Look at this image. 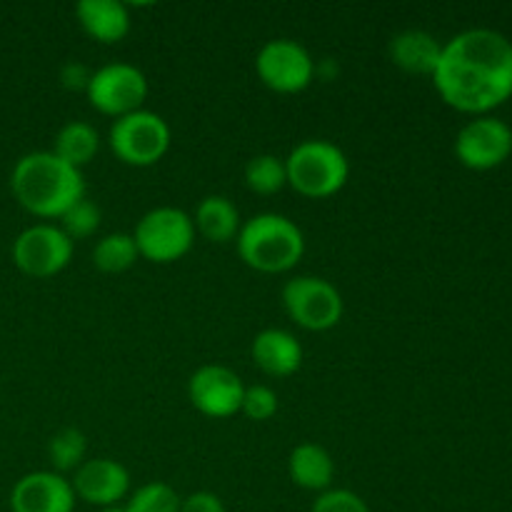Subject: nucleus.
<instances>
[{
    "mask_svg": "<svg viewBox=\"0 0 512 512\" xmlns=\"http://www.w3.org/2000/svg\"><path fill=\"white\" fill-rule=\"evenodd\" d=\"M435 90L450 108L488 115L512 98V40L493 28H470L443 43Z\"/></svg>",
    "mask_w": 512,
    "mask_h": 512,
    "instance_id": "f257e3e1",
    "label": "nucleus"
},
{
    "mask_svg": "<svg viewBox=\"0 0 512 512\" xmlns=\"http://www.w3.org/2000/svg\"><path fill=\"white\" fill-rule=\"evenodd\" d=\"M10 190L30 215L55 220L85 198V180L78 168L60 160L53 150H35L15 163Z\"/></svg>",
    "mask_w": 512,
    "mask_h": 512,
    "instance_id": "f03ea898",
    "label": "nucleus"
},
{
    "mask_svg": "<svg viewBox=\"0 0 512 512\" xmlns=\"http://www.w3.org/2000/svg\"><path fill=\"white\" fill-rule=\"evenodd\" d=\"M235 243L248 268L268 275L288 273L305 255L303 230L280 213H258L245 220Z\"/></svg>",
    "mask_w": 512,
    "mask_h": 512,
    "instance_id": "7ed1b4c3",
    "label": "nucleus"
},
{
    "mask_svg": "<svg viewBox=\"0 0 512 512\" xmlns=\"http://www.w3.org/2000/svg\"><path fill=\"white\" fill-rule=\"evenodd\" d=\"M288 185L298 195L323 200L340 193L350 178L348 155L330 140L310 138L295 145L285 158Z\"/></svg>",
    "mask_w": 512,
    "mask_h": 512,
    "instance_id": "20e7f679",
    "label": "nucleus"
},
{
    "mask_svg": "<svg viewBox=\"0 0 512 512\" xmlns=\"http://www.w3.org/2000/svg\"><path fill=\"white\" fill-rule=\"evenodd\" d=\"M170 125L153 110H135L110 125L108 145L115 158L133 168H150L170 150Z\"/></svg>",
    "mask_w": 512,
    "mask_h": 512,
    "instance_id": "39448f33",
    "label": "nucleus"
},
{
    "mask_svg": "<svg viewBox=\"0 0 512 512\" xmlns=\"http://www.w3.org/2000/svg\"><path fill=\"white\" fill-rule=\"evenodd\" d=\"M133 238L140 258L168 265L190 253L195 243V225L185 210L160 205L138 220Z\"/></svg>",
    "mask_w": 512,
    "mask_h": 512,
    "instance_id": "423d86ee",
    "label": "nucleus"
},
{
    "mask_svg": "<svg viewBox=\"0 0 512 512\" xmlns=\"http://www.w3.org/2000/svg\"><path fill=\"white\" fill-rule=\"evenodd\" d=\"M285 313L310 333H325L343 320L345 303L340 290L318 275H298L283 288Z\"/></svg>",
    "mask_w": 512,
    "mask_h": 512,
    "instance_id": "0eeeda50",
    "label": "nucleus"
},
{
    "mask_svg": "<svg viewBox=\"0 0 512 512\" xmlns=\"http://www.w3.org/2000/svg\"><path fill=\"white\" fill-rule=\"evenodd\" d=\"M148 90V78L133 63H108L93 70L88 88H85V98L98 113L118 120L135 110H143Z\"/></svg>",
    "mask_w": 512,
    "mask_h": 512,
    "instance_id": "6e6552de",
    "label": "nucleus"
},
{
    "mask_svg": "<svg viewBox=\"0 0 512 512\" xmlns=\"http://www.w3.org/2000/svg\"><path fill=\"white\" fill-rule=\"evenodd\" d=\"M255 70L265 88L280 95L303 93L315 78V60L303 43L290 38L268 40L258 50Z\"/></svg>",
    "mask_w": 512,
    "mask_h": 512,
    "instance_id": "1a4fd4ad",
    "label": "nucleus"
},
{
    "mask_svg": "<svg viewBox=\"0 0 512 512\" xmlns=\"http://www.w3.org/2000/svg\"><path fill=\"white\" fill-rule=\"evenodd\" d=\"M75 243L53 223H35L25 228L13 243V263L30 278H53L73 260Z\"/></svg>",
    "mask_w": 512,
    "mask_h": 512,
    "instance_id": "9d476101",
    "label": "nucleus"
},
{
    "mask_svg": "<svg viewBox=\"0 0 512 512\" xmlns=\"http://www.w3.org/2000/svg\"><path fill=\"white\" fill-rule=\"evenodd\" d=\"M512 153V128L495 115H478L460 128L455 155L470 170H493Z\"/></svg>",
    "mask_w": 512,
    "mask_h": 512,
    "instance_id": "9b49d317",
    "label": "nucleus"
},
{
    "mask_svg": "<svg viewBox=\"0 0 512 512\" xmlns=\"http://www.w3.org/2000/svg\"><path fill=\"white\" fill-rule=\"evenodd\" d=\"M245 383L225 365H203L188 380V398L205 418H233L243 405Z\"/></svg>",
    "mask_w": 512,
    "mask_h": 512,
    "instance_id": "f8f14e48",
    "label": "nucleus"
},
{
    "mask_svg": "<svg viewBox=\"0 0 512 512\" xmlns=\"http://www.w3.org/2000/svg\"><path fill=\"white\" fill-rule=\"evenodd\" d=\"M13 512H73L75 490L70 480L55 470H35L23 475L10 493Z\"/></svg>",
    "mask_w": 512,
    "mask_h": 512,
    "instance_id": "ddd939ff",
    "label": "nucleus"
},
{
    "mask_svg": "<svg viewBox=\"0 0 512 512\" xmlns=\"http://www.w3.org/2000/svg\"><path fill=\"white\" fill-rule=\"evenodd\" d=\"M75 490V498L85 500L88 505L95 508H113L120 500L128 495L130 490V473L125 470V465H120L118 460L110 458H95L85 460L78 470H75V478L70 480Z\"/></svg>",
    "mask_w": 512,
    "mask_h": 512,
    "instance_id": "4468645a",
    "label": "nucleus"
},
{
    "mask_svg": "<svg viewBox=\"0 0 512 512\" xmlns=\"http://www.w3.org/2000/svg\"><path fill=\"white\" fill-rule=\"evenodd\" d=\"M250 353H253L255 365L270 378H290L303 365V345L283 328L260 330Z\"/></svg>",
    "mask_w": 512,
    "mask_h": 512,
    "instance_id": "2eb2a0df",
    "label": "nucleus"
},
{
    "mask_svg": "<svg viewBox=\"0 0 512 512\" xmlns=\"http://www.w3.org/2000/svg\"><path fill=\"white\" fill-rule=\"evenodd\" d=\"M75 18L95 43L113 45L130 33V10L120 0H80Z\"/></svg>",
    "mask_w": 512,
    "mask_h": 512,
    "instance_id": "dca6fc26",
    "label": "nucleus"
},
{
    "mask_svg": "<svg viewBox=\"0 0 512 512\" xmlns=\"http://www.w3.org/2000/svg\"><path fill=\"white\" fill-rule=\"evenodd\" d=\"M440 53H443V43H438L435 35L415 28L393 35L388 43V55L393 65L413 75H430L433 78Z\"/></svg>",
    "mask_w": 512,
    "mask_h": 512,
    "instance_id": "f3484780",
    "label": "nucleus"
},
{
    "mask_svg": "<svg viewBox=\"0 0 512 512\" xmlns=\"http://www.w3.org/2000/svg\"><path fill=\"white\" fill-rule=\"evenodd\" d=\"M288 475L298 488L325 493V490L333 488L335 460L323 445L300 443L295 445L288 458Z\"/></svg>",
    "mask_w": 512,
    "mask_h": 512,
    "instance_id": "a211bd4d",
    "label": "nucleus"
},
{
    "mask_svg": "<svg viewBox=\"0 0 512 512\" xmlns=\"http://www.w3.org/2000/svg\"><path fill=\"white\" fill-rule=\"evenodd\" d=\"M193 225L195 233L203 235L205 240L225 245L238 238L243 220H240V210L235 208L233 200L225 195H208L195 208Z\"/></svg>",
    "mask_w": 512,
    "mask_h": 512,
    "instance_id": "6ab92c4d",
    "label": "nucleus"
},
{
    "mask_svg": "<svg viewBox=\"0 0 512 512\" xmlns=\"http://www.w3.org/2000/svg\"><path fill=\"white\" fill-rule=\"evenodd\" d=\"M98 150L100 133L95 130V125L85 123V120H70V123H65L63 128L58 130V135H55L53 153L78 170L85 168L88 163H93Z\"/></svg>",
    "mask_w": 512,
    "mask_h": 512,
    "instance_id": "aec40b11",
    "label": "nucleus"
},
{
    "mask_svg": "<svg viewBox=\"0 0 512 512\" xmlns=\"http://www.w3.org/2000/svg\"><path fill=\"white\" fill-rule=\"evenodd\" d=\"M140 253L130 233H110L100 238L93 248V265L103 273L118 275L138 263Z\"/></svg>",
    "mask_w": 512,
    "mask_h": 512,
    "instance_id": "412c9836",
    "label": "nucleus"
},
{
    "mask_svg": "<svg viewBox=\"0 0 512 512\" xmlns=\"http://www.w3.org/2000/svg\"><path fill=\"white\" fill-rule=\"evenodd\" d=\"M245 185L255 195H275L288 185V168L285 158L273 153H260L245 165Z\"/></svg>",
    "mask_w": 512,
    "mask_h": 512,
    "instance_id": "4be33fe9",
    "label": "nucleus"
},
{
    "mask_svg": "<svg viewBox=\"0 0 512 512\" xmlns=\"http://www.w3.org/2000/svg\"><path fill=\"white\" fill-rule=\"evenodd\" d=\"M85 453H88V440L78 428H63L48 440V458L53 463L55 473H68V470H78L85 463Z\"/></svg>",
    "mask_w": 512,
    "mask_h": 512,
    "instance_id": "5701e85b",
    "label": "nucleus"
},
{
    "mask_svg": "<svg viewBox=\"0 0 512 512\" xmlns=\"http://www.w3.org/2000/svg\"><path fill=\"white\" fill-rule=\"evenodd\" d=\"M180 498L168 483H148L130 495L125 512H180Z\"/></svg>",
    "mask_w": 512,
    "mask_h": 512,
    "instance_id": "b1692460",
    "label": "nucleus"
},
{
    "mask_svg": "<svg viewBox=\"0 0 512 512\" xmlns=\"http://www.w3.org/2000/svg\"><path fill=\"white\" fill-rule=\"evenodd\" d=\"M100 220H103V213H100L98 205L93 200L83 198L60 218V230L75 243V240H85L95 235V230L100 228Z\"/></svg>",
    "mask_w": 512,
    "mask_h": 512,
    "instance_id": "393cba45",
    "label": "nucleus"
},
{
    "mask_svg": "<svg viewBox=\"0 0 512 512\" xmlns=\"http://www.w3.org/2000/svg\"><path fill=\"white\" fill-rule=\"evenodd\" d=\"M240 413L255 423H265L278 413V393L268 385H245Z\"/></svg>",
    "mask_w": 512,
    "mask_h": 512,
    "instance_id": "a878e982",
    "label": "nucleus"
},
{
    "mask_svg": "<svg viewBox=\"0 0 512 512\" xmlns=\"http://www.w3.org/2000/svg\"><path fill=\"white\" fill-rule=\"evenodd\" d=\"M310 512H370V508L353 490L330 488L315 498L313 510Z\"/></svg>",
    "mask_w": 512,
    "mask_h": 512,
    "instance_id": "bb28decb",
    "label": "nucleus"
},
{
    "mask_svg": "<svg viewBox=\"0 0 512 512\" xmlns=\"http://www.w3.org/2000/svg\"><path fill=\"white\" fill-rule=\"evenodd\" d=\"M180 512H228L225 510L223 500L215 493H208V490H200V493L188 495L180 503Z\"/></svg>",
    "mask_w": 512,
    "mask_h": 512,
    "instance_id": "cd10ccee",
    "label": "nucleus"
},
{
    "mask_svg": "<svg viewBox=\"0 0 512 512\" xmlns=\"http://www.w3.org/2000/svg\"><path fill=\"white\" fill-rule=\"evenodd\" d=\"M90 75H93V70L85 68L83 63H68L63 65V70H60V80H63L65 88L83 90V93L90 83Z\"/></svg>",
    "mask_w": 512,
    "mask_h": 512,
    "instance_id": "c85d7f7f",
    "label": "nucleus"
},
{
    "mask_svg": "<svg viewBox=\"0 0 512 512\" xmlns=\"http://www.w3.org/2000/svg\"><path fill=\"white\" fill-rule=\"evenodd\" d=\"M100 512H125V508H120V505H113V508H103Z\"/></svg>",
    "mask_w": 512,
    "mask_h": 512,
    "instance_id": "c756f323",
    "label": "nucleus"
}]
</instances>
